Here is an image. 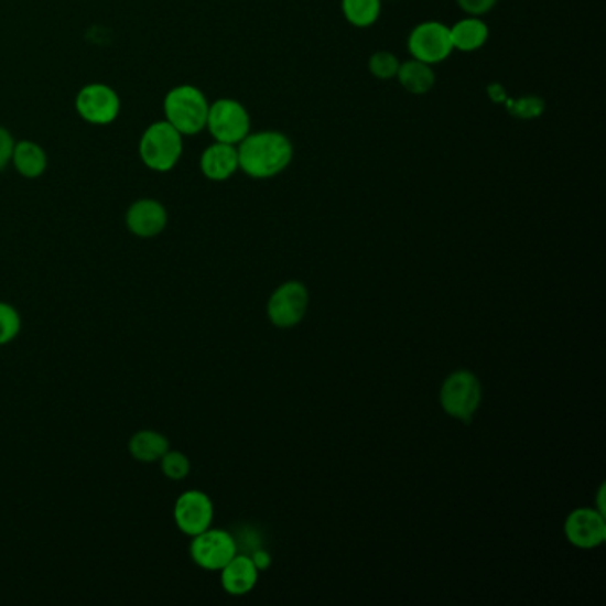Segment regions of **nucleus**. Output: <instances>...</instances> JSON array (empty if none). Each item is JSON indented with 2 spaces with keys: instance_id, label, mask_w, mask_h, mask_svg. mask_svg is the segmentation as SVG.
<instances>
[{
  "instance_id": "obj_1",
  "label": "nucleus",
  "mask_w": 606,
  "mask_h": 606,
  "mask_svg": "<svg viewBox=\"0 0 606 606\" xmlns=\"http://www.w3.org/2000/svg\"><path fill=\"white\" fill-rule=\"evenodd\" d=\"M239 170L255 180L274 178L289 167L294 159V144L278 130L249 132L237 144Z\"/></svg>"
},
{
  "instance_id": "obj_2",
  "label": "nucleus",
  "mask_w": 606,
  "mask_h": 606,
  "mask_svg": "<svg viewBox=\"0 0 606 606\" xmlns=\"http://www.w3.org/2000/svg\"><path fill=\"white\" fill-rule=\"evenodd\" d=\"M208 107L210 104L202 89L182 84L165 95V121H170L182 136H196L207 127Z\"/></svg>"
},
{
  "instance_id": "obj_3",
  "label": "nucleus",
  "mask_w": 606,
  "mask_h": 606,
  "mask_svg": "<svg viewBox=\"0 0 606 606\" xmlns=\"http://www.w3.org/2000/svg\"><path fill=\"white\" fill-rule=\"evenodd\" d=\"M184 153V136L170 121H155L139 141V156L148 170L167 173Z\"/></svg>"
},
{
  "instance_id": "obj_4",
  "label": "nucleus",
  "mask_w": 606,
  "mask_h": 606,
  "mask_svg": "<svg viewBox=\"0 0 606 606\" xmlns=\"http://www.w3.org/2000/svg\"><path fill=\"white\" fill-rule=\"evenodd\" d=\"M440 404L448 416L469 423L483 404V385L472 370H455L440 390Z\"/></svg>"
},
{
  "instance_id": "obj_5",
  "label": "nucleus",
  "mask_w": 606,
  "mask_h": 606,
  "mask_svg": "<svg viewBox=\"0 0 606 606\" xmlns=\"http://www.w3.org/2000/svg\"><path fill=\"white\" fill-rule=\"evenodd\" d=\"M219 143L237 144L251 132V118L246 107L234 98H219L208 107L207 127Z\"/></svg>"
},
{
  "instance_id": "obj_6",
  "label": "nucleus",
  "mask_w": 606,
  "mask_h": 606,
  "mask_svg": "<svg viewBox=\"0 0 606 606\" xmlns=\"http://www.w3.org/2000/svg\"><path fill=\"white\" fill-rule=\"evenodd\" d=\"M310 306V292L301 281H285L272 292L267 301V317L272 326L292 329L306 317Z\"/></svg>"
},
{
  "instance_id": "obj_7",
  "label": "nucleus",
  "mask_w": 606,
  "mask_h": 606,
  "mask_svg": "<svg viewBox=\"0 0 606 606\" xmlns=\"http://www.w3.org/2000/svg\"><path fill=\"white\" fill-rule=\"evenodd\" d=\"M408 48L411 57L428 65H440L454 52L451 40V28L445 23L429 20L411 31L408 37Z\"/></svg>"
},
{
  "instance_id": "obj_8",
  "label": "nucleus",
  "mask_w": 606,
  "mask_h": 606,
  "mask_svg": "<svg viewBox=\"0 0 606 606\" xmlns=\"http://www.w3.org/2000/svg\"><path fill=\"white\" fill-rule=\"evenodd\" d=\"M191 541V559L194 564L205 571H220L228 562L234 559L239 550H237V541L234 535L226 530L207 529L205 532L194 535Z\"/></svg>"
},
{
  "instance_id": "obj_9",
  "label": "nucleus",
  "mask_w": 606,
  "mask_h": 606,
  "mask_svg": "<svg viewBox=\"0 0 606 606\" xmlns=\"http://www.w3.org/2000/svg\"><path fill=\"white\" fill-rule=\"evenodd\" d=\"M214 516H216L214 501L207 493L199 489H187L182 493L173 506L176 529L187 538H194L210 529Z\"/></svg>"
},
{
  "instance_id": "obj_10",
  "label": "nucleus",
  "mask_w": 606,
  "mask_h": 606,
  "mask_svg": "<svg viewBox=\"0 0 606 606\" xmlns=\"http://www.w3.org/2000/svg\"><path fill=\"white\" fill-rule=\"evenodd\" d=\"M75 109L84 121L91 125H109L118 118L121 109L120 97L107 84H88L78 91Z\"/></svg>"
},
{
  "instance_id": "obj_11",
  "label": "nucleus",
  "mask_w": 606,
  "mask_h": 606,
  "mask_svg": "<svg viewBox=\"0 0 606 606\" xmlns=\"http://www.w3.org/2000/svg\"><path fill=\"white\" fill-rule=\"evenodd\" d=\"M605 515L596 507H578L564 521V535L578 550H594L606 541Z\"/></svg>"
},
{
  "instance_id": "obj_12",
  "label": "nucleus",
  "mask_w": 606,
  "mask_h": 606,
  "mask_svg": "<svg viewBox=\"0 0 606 606\" xmlns=\"http://www.w3.org/2000/svg\"><path fill=\"white\" fill-rule=\"evenodd\" d=\"M125 225L139 239L159 237L167 226V210L161 202L152 198L138 199L125 214Z\"/></svg>"
},
{
  "instance_id": "obj_13",
  "label": "nucleus",
  "mask_w": 606,
  "mask_h": 606,
  "mask_svg": "<svg viewBox=\"0 0 606 606\" xmlns=\"http://www.w3.org/2000/svg\"><path fill=\"white\" fill-rule=\"evenodd\" d=\"M219 573L220 585L230 596H246L251 593L260 576L257 565L246 553H237Z\"/></svg>"
},
{
  "instance_id": "obj_14",
  "label": "nucleus",
  "mask_w": 606,
  "mask_h": 606,
  "mask_svg": "<svg viewBox=\"0 0 606 606\" xmlns=\"http://www.w3.org/2000/svg\"><path fill=\"white\" fill-rule=\"evenodd\" d=\"M199 167H202L203 175L212 182H225V180L231 178L239 170L237 147L216 141L202 153Z\"/></svg>"
},
{
  "instance_id": "obj_15",
  "label": "nucleus",
  "mask_w": 606,
  "mask_h": 606,
  "mask_svg": "<svg viewBox=\"0 0 606 606\" xmlns=\"http://www.w3.org/2000/svg\"><path fill=\"white\" fill-rule=\"evenodd\" d=\"M170 448V440L162 432L153 431V429H141V431L133 432L129 440V454L139 463H159L162 455Z\"/></svg>"
},
{
  "instance_id": "obj_16",
  "label": "nucleus",
  "mask_w": 606,
  "mask_h": 606,
  "mask_svg": "<svg viewBox=\"0 0 606 606\" xmlns=\"http://www.w3.org/2000/svg\"><path fill=\"white\" fill-rule=\"evenodd\" d=\"M451 40L454 51L475 52L483 48L489 40V28L478 17H468L451 28Z\"/></svg>"
},
{
  "instance_id": "obj_17",
  "label": "nucleus",
  "mask_w": 606,
  "mask_h": 606,
  "mask_svg": "<svg viewBox=\"0 0 606 606\" xmlns=\"http://www.w3.org/2000/svg\"><path fill=\"white\" fill-rule=\"evenodd\" d=\"M11 162L25 178H40L46 170V153L42 147L33 141L14 143Z\"/></svg>"
},
{
  "instance_id": "obj_18",
  "label": "nucleus",
  "mask_w": 606,
  "mask_h": 606,
  "mask_svg": "<svg viewBox=\"0 0 606 606\" xmlns=\"http://www.w3.org/2000/svg\"><path fill=\"white\" fill-rule=\"evenodd\" d=\"M397 78H399L400 86L413 95H425L436 84V74L432 72V66L413 59V57L405 63H400Z\"/></svg>"
},
{
  "instance_id": "obj_19",
  "label": "nucleus",
  "mask_w": 606,
  "mask_h": 606,
  "mask_svg": "<svg viewBox=\"0 0 606 606\" xmlns=\"http://www.w3.org/2000/svg\"><path fill=\"white\" fill-rule=\"evenodd\" d=\"M381 10V0H342V13L354 28H372Z\"/></svg>"
},
{
  "instance_id": "obj_20",
  "label": "nucleus",
  "mask_w": 606,
  "mask_h": 606,
  "mask_svg": "<svg viewBox=\"0 0 606 606\" xmlns=\"http://www.w3.org/2000/svg\"><path fill=\"white\" fill-rule=\"evenodd\" d=\"M159 464H161L162 475L167 480H173V483H180V480H184L191 474V459H188L184 452L170 448V451L162 455Z\"/></svg>"
},
{
  "instance_id": "obj_21",
  "label": "nucleus",
  "mask_w": 606,
  "mask_h": 606,
  "mask_svg": "<svg viewBox=\"0 0 606 606\" xmlns=\"http://www.w3.org/2000/svg\"><path fill=\"white\" fill-rule=\"evenodd\" d=\"M22 331V317L13 304L0 301V347L17 340Z\"/></svg>"
},
{
  "instance_id": "obj_22",
  "label": "nucleus",
  "mask_w": 606,
  "mask_h": 606,
  "mask_svg": "<svg viewBox=\"0 0 606 606\" xmlns=\"http://www.w3.org/2000/svg\"><path fill=\"white\" fill-rule=\"evenodd\" d=\"M504 104H506L509 115L519 118V120H535V118H541L542 112L547 109L544 100L539 97H523L518 100L507 97Z\"/></svg>"
},
{
  "instance_id": "obj_23",
  "label": "nucleus",
  "mask_w": 606,
  "mask_h": 606,
  "mask_svg": "<svg viewBox=\"0 0 606 606\" xmlns=\"http://www.w3.org/2000/svg\"><path fill=\"white\" fill-rule=\"evenodd\" d=\"M400 61L396 54L388 51L376 52L368 61V69L379 80H390L399 74Z\"/></svg>"
},
{
  "instance_id": "obj_24",
  "label": "nucleus",
  "mask_w": 606,
  "mask_h": 606,
  "mask_svg": "<svg viewBox=\"0 0 606 606\" xmlns=\"http://www.w3.org/2000/svg\"><path fill=\"white\" fill-rule=\"evenodd\" d=\"M455 2L469 17H483L495 8L498 0H455Z\"/></svg>"
},
{
  "instance_id": "obj_25",
  "label": "nucleus",
  "mask_w": 606,
  "mask_h": 606,
  "mask_svg": "<svg viewBox=\"0 0 606 606\" xmlns=\"http://www.w3.org/2000/svg\"><path fill=\"white\" fill-rule=\"evenodd\" d=\"M14 141L11 133L0 127V171L4 170L6 165L10 164L11 155H13Z\"/></svg>"
},
{
  "instance_id": "obj_26",
  "label": "nucleus",
  "mask_w": 606,
  "mask_h": 606,
  "mask_svg": "<svg viewBox=\"0 0 606 606\" xmlns=\"http://www.w3.org/2000/svg\"><path fill=\"white\" fill-rule=\"evenodd\" d=\"M249 556H251V561H253L255 565H257L258 571H266L271 567L272 556L269 551L260 550V548H258V550H255Z\"/></svg>"
},
{
  "instance_id": "obj_27",
  "label": "nucleus",
  "mask_w": 606,
  "mask_h": 606,
  "mask_svg": "<svg viewBox=\"0 0 606 606\" xmlns=\"http://www.w3.org/2000/svg\"><path fill=\"white\" fill-rule=\"evenodd\" d=\"M487 93H489V97H491V100L496 101V104H504V101H506L507 95L500 84H489V86H487Z\"/></svg>"
},
{
  "instance_id": "obj_28",
  "label": "nucleus",
  "mask_w": 606,
  "mask_h": 606,
  "mask_svg": "<svg viewBox=\"0 0 606 606\" xmlns=\"http://www.w3.org/2000/svg\"><path fill=\"white\" fill-rule=\"evenodd\" d=\"M605 484H603L602 487H599V491H597V506L596 509L599 510V512H603V515H606L605 509Z\"/></svg>"
}]
</instances>
